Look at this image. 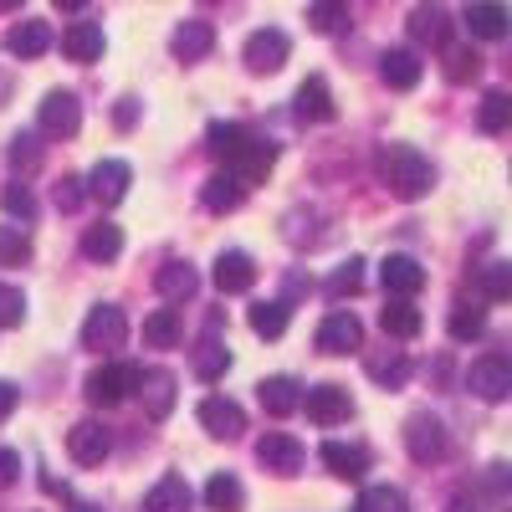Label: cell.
<instances>
[{
	"instance_id": "cell-25",
	"label": "cell",
	"mask_w": 512,
	"mask_h": 512,
	"mask_svg": "<svg viewBox=\"0 0 512 512\" xmlns=\"http://www.w3.org/2000/svg\"><path fill=\"white\" fill-rule=\"evenodd\" d=\"M103 47H108V41H103V26H98V21H72L67 36H62V52H67L72 62H82V67L98 62Z\"/></svg>"
},
{
	"instance_id": "cell-1",
	"label": "cell",
	"mask_w": 512,
	"mask_h": 512,
	"mask_svg": "<svg viewBox=\"0 0 512 512\" xmlns=\"http://www.w3.org/2000/svg\"><path fill=\"white\" fill-rule=\"evenodd\" d=\"M379 180L390 185V195L400 200H420L436 190V164L425 159L415 144H384L379 149Z\"/></svg>"
},
{
	"instance_id": "cell-39",
	"label": "cell",
	"mask_w": 512,
	"mask_h": 512,
	"mask_svg": "<svg viewBox=\"0 0 512 512\" xmlns=\"http://www.w3.org/2000/svg\"><path fill=\"white\" fill-rule=\"evenodd\" d=\"M226 369H231V349L221 344V338L205 333V344L195 349V374H200V379H221Z\"/></svg>"
},
{
	"instance_id": "cell-51",
	"label": "cell",
	"mask_w": 512,
	"mask_h": 512,
	"mask_svg": "<svg viewBox=\"0 0 512 512\" xmlns=\"http://www.w3.org/2000/svg\"><path fill=\"white\" fill-rule=\"evenodd\" d=\"M16 405H21V390L11 379H0V420H11L16 415Z\"/></svg>"
},
{
	"instance_id": "cell-43",
	"label": "cell",
	"mask_w": 512,
	"mask_h": 512,
	"mask_svg": "<svg viewBox=\"0 0 512 512\" xmlns=\"http://www.w3.org/2000/svg\"><path fill=\"white\" fill-rule=\"evenodd\" d=\"M0 262H11V267L31 262V241L21 226H0Z\"/></svg>"
},
{
	"instance_id": "cell-45",
	"label": "cell",
	"mask_w": 512,
	"mask_h": 512,
	"mask_svg": "<svg viewBox=\"0 0 512 512\" xmlns=\"http://www.w3.org/2000/svg\"><path fill=\"white\" fill-rule=\"evenodd\" d=\"M359 287H364V262H359V256H349V262L328 277V292L333 297H354Z\"/></svg>"
},
{
	"instance_id": "cell-7",
	"label": "cell",
	"mask_w": 512,
	"mask_h": 512,
	"mask_svg": "<svg viewBox=\"0 0 512 512\" xmlns=\"http://www.w3.org/2000/svg\"><path fill=\"white\" fill-rule=\"evenodd\" d=\"M292 57V41H287V31H277V26H262V31H251L246 36V47H241V62L251 67V72H277L282 62Z\"/></svg>"
},
{
	"instance_id": "cell-9",
	"label": "cell",
	"mask_w": 512,
	"mask_h": 512,
	"mask_svg": "<svg viewBox=\"0 0 512 512\" xmlns=\"http://www.w3.org/2000/svg\"><path fill=\"white\" fill-rule=\"evenodd\" d=\"M256 461H262L267 472H277V477H292V472H303L308 451H303V441L287 436V431H267L262 441H256Z\"/></svg>"
},
{
	"instance_id": "cell-42",
	"label": "cell",
	"mask_w": 512,
	"mask_h": 512,
	"mask_svg": "<svg viewBox=\"0 0 512 512\" xmlns=\"http://www.w3.org/2000/svg\"><path fill=\"white\" fill-rule=\"evenodd\" d=\"M446 77L451 82H477L482 77V57L472 47H446Z\"/></svg>"
},
{
	"instance_id": "cell-11",
	"label": "cell",
	"mask_w": 512,
	"mask_h": 512,
	"mask_svg": "<svg viewBox=\"0 0 512 512\" xmlns=\"http://www.w3.org/2000/svg\"><path fill=\"white\" fill-rule=\"evenodd\" d=\"M303 410H308V420L313 425H344L349 415H354V400H349V390L344 384H313V390L303 395Z\"/></svg>"
},
{
	"instance_id": "cell-32",
	"label": "cell",
	"mask_w": 512,
	"mask_h": 512,
	"mask_svg": "<svg viewBox=\"0 0 512 512\" xmlns=\"http://www.w3.org/2000/svg\"><path fill=\"white\" fill-rule=\"evenodd\" d=\"M144 512H190V482L185 477H164L149 487Z\"/></svg>"
},
{
	"instance_id": "cell-33",
	"label": "cell",
	"mask_w": 512,
	"mask_h": 512,
	"mask_svg": "<svg viewBox=\"0 0 512 512\" xmlns=\"http://www.w3.org/2000/svg\"><path fill=\"white\" fill-rule=\"evenodd\" d=\"M477 128H482V134H507V128H512V93H502V88L482 93V103H477Z\"/></svg>"
},
{
	"instance_id": "cell-4",
	"label": "cell",
	"mask_w": 512,
	"mask_h": 512,
	"mask_svg": "<svg viewBox=\"0 0 512 512\" xmlns=\"http://www.w3.org/2000/svg\"><path fill=\"white\" fill-rule=\"evenodd\" d=\"M139 364H103V369H93L88 374V384H82V390H88V400L93 405H123L128 395L139 390Z\"/></svg>"
},
{
	"instance_id": "cell-30",
	"label": "cell",
	"mask_w": 512,
	"mask_h": 512,
	"mask_svg": "<svg viewBox=\"0 0 512 512\" xmlns=\"http://www.w3.org/2000/svg\"><path fill=\"white\" fill-rule=\"evenodd\" d=\"M379 328L390 338H415L425 328V318H420V308L410 303V297H390V303L379 308Z\"/></svg>"
},
{
	"instance_id": "cell-38",
	"label": "cell",
	"mask_w": 512,
	"mask_h": 512,
	"mask_svg": "<svg viewBox=\"0 0 512 512\" xmlns=\"http://www.w3.org/2000/svg\"><path fill=\"white\" fill-rule=\"evenodd\" d=\"M446 333L456 338V344H472V338H482V333H487V313H482V308H472V303H456V308H451V318H446Z\"/></svg>"
},
{
	"instance_id": "cell-14",
	"label": "cell",
	"mask_w": 512,
	"mask_h": 512,
	"mask_svg": "<svg viewBox=\"0 0 512 512\" xmlns=\"http://www.w3.org/2000/svg\"><path fill=\"white\" fill-rule=\"evenodd\" d=\"M134 395H139V405H144L149 420H169V410H175V400H180V384H175V374H169V369H144Z\"/></svg>"
},
{
	"instance_id": "cell-24",
	"label": "cell",
	"mask_w": 512,
	"mask_h": 512,
	"mask_svg": "<svg viewBox=\"0 0 512 512\" xmlns=\"http://www.w3.org/2000/svg\"><path fill=\"white\" fill-rule=\"evenodd\" d=\"M210 277H216L221 292H251V282H256V262H251L246 251H221V256H216V267H210Z\"/></svg>"
},
{
	"instance_id": "cell-36",
	"label": "cell",
	"mask_w": 512,
	"mask_h": 512,
	"mask_svg": "<svg viewBox=\"0 0 512 512\" xmlns=\"http://www.w3.org/2000/svg\"><path fill=\"white\" fill-rule=\"evenodd\" d=\"M205 144H210V154H216V159L231 164V159L251 144V134H246L241 123H210V128H205Z\"/></svg>"
},
{
	"instance_id": "cell-8",
	"label": "cell",
	"mask_w": 512,
	"mask_h": 512,
	"mask_svg": "<svg viewBox=\"0 0 512 512\" xmlns=\"http://www.w3.org/2000/svg\"><path fill=\"white\" fill-rule=\"evenodd\" d=\"M461 21H466V31H472L477 41H502V36H512V11H507V0H466V6H461Z\"/></svg>"
},
{
	"instance_id": "cell-50",
	"label": "cell",
	"mask_w": 512,
	"mask_h": 512,
	"mask_svg": "<svg viewBox=\"0 0 512 512\" xmlns=\"http://www.w3.org/2000/svg\"><path fill=\"white\" fill-rule=\"evenodd\" d=\"M16 477H21V456L11 446H0V487H11Z\"/></svg>"
},
{
	"instance_id": "cell-22",
	"label": "cell",
	"mask_w": 512,
	"mask_h": 512,
	"mask_svg": "<svg viewBox=\"0 0 512 512\" xmlns=\"http://www.w3.org/2000/svg\"><path fill=\"white\" fill-rule=\"evenodd\" d=\"M52 26L47 21H16L11 31H6V52L11 57H47L52 52Z\"/></svg>"
},
{
	"instance_id": "cell-3",
	"label": "cell",
	"mask_w": 512,
	"mask_h": 512,
	"mask_svg": "<svg viewBox=\"0 0 512 512\" xmlns=\"http://www.w3.org/2000/svg\"><path fill=\"white\" fill-rule=\"evenodd\" d=\"M123 344H128V313L118 303H98L88 313V323H82V349L108 354V349H123Z\"/></svg>"
},
{
	"instance_id": "cell-40",
	"label": "cell",
	"mask_w": 512,
	"mask_h": 512,
	"mask_svg": "<svg viewBox=\"0 0 512 512\" xmlns=\"http://www.w3.org/2000/svg\"><path fill=\"white\" fill-rule=\"evenodd\" d=\"M354 512H410V497L400 487H390V482H379V487H364Z\"/></svg>"
},
{
	"instance_id": "cell-13",
	"label": "cell",
	"mask_w": 512,
	"mask_h": 512,
	"mask_svg": "<svg viewBox=\"0 0 512 512\" xmlns=\"http://www.w3.org/2000/svg\"><path fill=\"white\" fill-rule=\"evenodd\" d=\"M318 354H359L364 349V323L354 313H328L318 323Z\"/></svg>"
},
{
	"instance_id": "cell-54",
	"label": "cell",
	"mask_w": 512,
	"mask_h": 512,
	"mask_svg": "<svg viewBox=\"0 0 512 512\" xmlns=\"http://www.w3.org/2000/svg\"><path fill=\"white\" fill-rule=\"evenodd\" d=\"M72 512H103L98 502H72Z\"/></svg>"
},
{
	"instance_id": "cell-15",
	"label": "cell",
	"mask_w": 512,
	"mask_h": 512,
	"mask_svg": "<svg viewBox=\"0 0 512 512\" xmlns=\"http://www.w3.org/2000/svg\"><path fill=\"white\" fill-rule=\"evenodd\" d=\"M379 282H384V292H390V297H415L425 287V267L415 262V256H405V251H390L379 262Z\"/></svg>"
},
{
	"instance_id": "cell-26",
	"label": "cell",
	"mask_w": 512,
	"mask_h": 512,
	"mask_svg": "<svg viewBox=\"0 0 512 512\" xmlns=\"http://www.w3.org/2000/svg\"><path fill=\"white\" fill-rule=\"evenodd\" d=\"M364 374L379 384V390H400V384L410 379V359H405V349H374L364 359Z\"/></svg>"
},
{
	"instance_id": "cell-19",
	"label": "cell",
	"mask_w": 512,
	"mask_h": 512,
	"mask_svg": "<svg viewBox=\"0 0 512 512\" xmlns=\"http://www.w3.org/2000/svg\"><path fill=\"white\" fill-rule=\"evenodd\" d=\"M128 185H134V169H128L123 159H98L93 175H88V190L103 200V205H118L128 195Z\"/></svg>"
},
{
	"instance_id": "cell-37",
	"label": "cell",
	"mask_w": 512,
	"mask_h": 512,
	"mask_svg": "<svg viewBox=\"0 0 512 512\" xmlns=\"http://www.w3.org/2000/svg\"><path fill=\"white\" fill-rule=\"evenodd\" d=\"M308 21H313L318 36H344L349 31V0H313Z\"/></svg>"
},
{
	"instance_id": "cell-23",
	"label": "cell",
	"mask_w": 512,
	"mask_h": 512,
	"mask_svg": "<svg viewBox=\"0 0 512 512\" xmlns=\"http://www.w3.org/2000/svg\"><path fill=\"white\" fill-rule=\"evenodd\" d=\"M256 400H262V410L267 415H292L297 405H303V384H297L292 374H272V379H262V390H256Z\"/></svg>"
},
{
	"instance_id": "cell-16",
	"label": "cell",
	"mask_w": 512,
	"mask_h": 512,
	"mask_svg": "<svg viewBox=\"0 0 512 512\" xmlns=\"http://www.w3.org/2000/svg\"><path fill=\"white\" fill-rule=\"evenodd\" d=\"M200 425L216 441H236L241 431H246V410L236 405V400H226V395H205V405H200Z\"/></svg>"
},
{
	"instance_id": "cell-56",
	"label": "cell",
	"mask_w": 512,
	"mask_h": 512,
	"mask_svg": "<svg viewBox=\"0 0 512 512\" xmlns=\"http://www.w3.org/2000/svg\"><path fill=\"white\" fill-rule=\"evenodd\" d=\"M21 6V0H0V11H16Z\"/></svg>"
},
{
	"instance_id": "cell-49",
	"label": "cell",
	"mask_w": 512,
	"mask_h": 512,
	"mask_svg": "<svg viewBox=\"0 0 512 512\" xmlns=\"http://www.w3.org/2000/svg\"><path fill=\"white\" fill-rule=\"evenodd\" d=\"M82 195H88V185H82L77 175H62V180H57V190H52L57 210H77V205H82Z\"/></svg>"
},
{
	"instance_id": "cell-20",
	"label": "cell",
	"mask_w": 512,
	"mask_h": 512,
	"mask_svg": "<svg viewBox=\"0 0 512 512\" xmlns=\"http://www.w3.org/2000/svg\"><path fill=\"white\" fill-rule=\"evenodd\" d=\"M323 466L333 477H344V482H359L369 472V446H354V441H323Z\"/></svg>"
},
{
	"instance_id": "cell-35",
	"label": "cell",
	"mask_w": 512,
	"mask_h": 512,
	"mask_svg": "<svg viewBox=\"0 0 512 512\" xmlns=\"http://www.w3.org/2000/svg\"><path fill=\"white\" fill-rule=\"evenodd\" d=\"M246 318H251V328L262 333L267 344H277V338L287 333V318H292V308H287V303H272V297H262V303H251V313H246Z\"/></svg>"
},
{
	"instance_id": "cell-2",
	"label": "cell",
	"mask_w": 512,
	"mask_h": 512,
	"mask_svg": "<svg viewBox=\"0 0 512 512\" xmlns=\"http://www.w3.org/2000/svg\"><path fill=\"white\" fill-rule=\"evenodd\" d=\"M405 31H410L415 47H436V52H446L456 21H451V11L441 6V0H420V6L405 16Z\"/></svg>"
},
{
	"instance_id": "cell-21",
	"label": "cell",
	"mask_w": 512,
	"mask_h": 512,
	"mask_svg": "<svg viewBox=\"0 0 512 512\" xmlns=\"http://www.w3.org/2000/svg\"><path fill=\"white\" fill-rule=\"evenodd\" d=\"M210 47H216V26L210 21H180L175 36H169V52L180 62H200V57H210Z\"/></svg>"
},
{
	"instance_id": "cell-12",
	"label": "cell",
	"mask_w": 512,
	"mask_h": 512,
	"mask_svg": "<svg viewBox=\"0 0 512 512\" xmlns=\"http://www.w3.org/2000/svg\"><path fill=\"white\" fill-rule=\"evenodd\" d=\"M36 123H41V134H47V139H72L82 128V103L72 93H47L41 108H36Z\"/></svg>"
},
{
	"instance_id": "cell-28",
	"label": "cell",
	"mask_w": 512,
	"mask_h": 512,
	"mask_svg": "<svg viewBox=\"0 0 512 512\" xmlns=\"http://www.w3.org/2000/svg\"><path fill=\"white\" fill-rule=\"evenodd\" d=\"M123 251V226L118 221H93L88 231H82V256L88 262H118Z\"/></svg>"
},
{
	"instance_id": "cell-6",
	"label": "cell",
	"mask_w": 512,
	"mask_h": 512,
	"mask_svg": "<svg viewBox=\"0 0 512 512\" xmlns=\"http://www.w3.org/2000/svg\"><path fill=\"white\" fill-rule=\"evenodd\" d=\"M446 425L431 415V410H415L410 420H405V451L420 461V466H431V461H441L446 456Z\"/></svg>"
},
{
	"instance_id": "cell-48",
	"label": "cell",
	"mask_w": 512,
	"mask_h": 512,
	"mask_svg": "<svg viewBox=\"0 0 512 512\" xmlns=\"http://www.w3.org/2000/svg\"><path fill=\"white\" fill-rule=\"evenodd\" d=\"M482 487L492 492V497H502V502H512V466L507 461H492L487 472H482Z\"/></svg>"
},
{
	"instance_id": "cell-34",
	"label": "cell",
	"mask_w": 512,
	"mask_h": 512,
	"mask_svg": "<svg viewBox=\"0 0 512 512\" xmlns=\"http://www.w3.org/2000/svg\"><path fill=\"white\" fill-rule=\"evenodd\" d=\"M180 338H185V323H180V313H175V308L149 313V323H144V344H149V349H175Z\"/></svg>"
},
{
	"instance_id": "cell-53",
	"label": "cell",
	"mask_w": 512,
	"mask_h": 512,
	"mask_svg": "<svg viewBox=\"0 0 512 512\" xmlns=\"http://www.w3.org/2000/svg\"><path fill=\"white\" fill-rule=\"evenodd\" d=\"M52 6H57L62 16H77V11H88V0H52Z\"/></svg>"
},
{
	"instance_id": "cell-27",
	"label": "cell",
	"mask_w": 512,
	"mask_h": 512,
	"mask_svg": "<svg viewBox=\"0 0 512 512\" xmlns=\"http://www.w3.org/2000/svg\"><path fill=\"white\" fill-rule=\"evenodd\" d=\"M292 113L303 118V123H328V118H333V93H328V82H323V77H308L303 88H297V98H292Z\"/></svg>"
},
{
	"instance_id": "cell-44",
	"label": "cell",
	"mask_w": 512,
	"mask_h": 512,
	"mask_svg": "<svg viewBox=\"0 0 512 512\" xmlns=\"http://www.w3.org/2000/svg\"><path fill=\"white\" fill-rule=\"evenodd\" d=\"M0 205H6V216L11 221H36V195L26 190V185H6V195H0Z\"/></svg>"
},
{
	"instance_id": "cell-10",
	"label": "cell",
	"mask_w": 512,
	"mask_h": 512,
	"mask_svg": "<svg viewBox=\"0 0 512 512\" xmlns=\"http://www.w3.org/2000/svg\"><path fill=\"white\" fill-rule=\"evenodd\" d=\"M108 451H113V431L103 420H77L67 431V456L77 466H98V461H108Z\"/></svg>"
},
{
	"instance_id": "cell-41",
	"label": "cell",
	"mask_w": 512,
	"mask_h": 512,
	"mask_svg": "<svg viewBox=\"0 0 512 512\" xmlns=\"http://www.w3.org/2000/svg\"><path fill=\"white\" fill-rule=\"evenodd\" d=\"M477 287L492 297V303H512V262H487L477 272Z\"/></svg>"
},
{
	"instance_id": "cell-55",
	"label": "cell",
	"mask_w": 512,
	"mask_h": 512,
	"mask_svg": "<svg viewBox=\"0 0 512 512\" xmlns=\"http://www.w3.org/2000/svg\"><path fill=\"white\" fill-rule=\"evenodd\" d=\"M451 512H472V502H466V497H456V502H451Z\"/></svg>"
},
{
	"instance_id": "cell-31",
	"label": "cell",
	"mask_w": 512,
	"mask_h": 512,
	"mask_svg": "<svg viewBox=\"0 0 512 512\" xmlns=\"http://www.w3.org/2000/svg\"><path fill=\"white\" fill-rule=\"evenodd\" d=\"M205 507H210V512H241V507H246L241 477H236V472H216V477L205 482Z\"/></svg>"
},
{
	"instance_id": "cell-52",
	"label": "cell",
	"mask_w": 512,
	"mask_h": 512,
	"mask_svg": "<svg viewBox=\"0 0 512 512\" xmlns=\"http://www.w3.org/2000/svg\"><path fill=\"white\" fill-rule=\"evenodd\" d=\"M139 123V103L134 98H118V108H113V128H134Z\"/></svg>"
},
{
	"instance_id": "cell-47",
	"label": "cell",
	"mask_w": 512,
	"mask_h": 512,
	"mask_svg": "<svg viewBox=\"0 0 512 512\" xmlns=\"http://www.w3.org/2000/svg\"><path fill=\"white\" fill-rule=\"evenodd\" d=\"M36 164H41V144H36V134H16V139H11V169H16V175H31Z\"/></svg>"
},
{
	"instance_id": "cell-46",
	"label": "cell",
	"mask_w": 512,
	"mask_h": 512,
	"mask_svg": "<svg viewBox=\"0 0 512 512\" xmlns=\"http://www.w3.org/2000/svg\"><path fill=\"white\" fill-rule=\"evenodd\" d=\"M26 323V292L0 282V328H21Z\"/></svg>"
},
{
	"instance_id": "cell-29",
	"label": "cell",
	"mask_w": 512,
	"mask_h": 512,
	"mask_svg": "<svg viewBox=\"0 0 512 512\" xmlns=\"http://www.w3.org/2000/svg\"><path fill=\"white\" fill-rule=\"evenodd\" d=\"M154 287H159L164 303H185V297H195V287H200V272L190 262H164L159 277H154Z\"/></svg>"
},
{
	"instance_id": "cell-17",
	"label": "cell",
	"mask_w": 512,
	"mask_h": 512,
	"mask_svg": "<svg viewBox=\"0 0 512 512\" xmlns=\"http://www.w3.org/2000/svg\"><path fill=\"white\" fill-rule=\"evenodd\" d=\"M379 77H384V88H395V93H410V88H420L425 67H420V57H415L410 47H390V52L379 57Z\"/></svg>"
},
{
	"instance_id": "cell-5",
	"label": "cell",
	"mask_w": 512,
	"mask_h": 512,
	"mask_svg": "<svg viewBox=\"0 0 512 512\" xmlns=\"http://www.w3.org/2000/svg\"><path fill=\"white\" fill-rule=\"evenodd\" d=\"M466 384H472V395L487 400V405H502L512 400V359L507 354H487L466 369Z\"/></svg>"
},
{
	"instance_id": "cell-18",
	"label": "cell",
	"mask_w": 512,
	"mask_h": 512,
	"mask_svg": "<svg viewBox=\"0 0 512 512\" xmlns=\"http://www.w3.org/2000/svg\"><path fill=\"white\" fill-rule=\"evenodd\" d=\"M246 180L236 175V169H216V175L205 180V190H200V200H205V210H216V216H231V210L246 200Z\"/></svg>"
}]
</instances>
